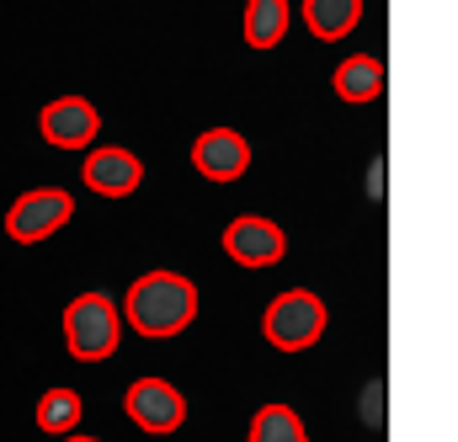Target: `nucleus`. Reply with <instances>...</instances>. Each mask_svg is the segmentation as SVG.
<instances>
[{"mask_svg":"<svg viewBox=\"0 0 458 442\" xmlns=\"http://www.w3.org/2000/svg\"><path fill=\"white\" fill-rule=\"evenodd\" d=\"M123 320H128L139 336H149V341L182 336L192 320H198V288H192V277L165 272V267L133 277L128 293H123Z\"/></svg>","mask_w":458,"mask_h":442,"instance_id":"f257e3e1","label":"nucleus"},{"mask_svg":"<svg viewBox=\"0 0 458 442\" xmlns=\"http://www.w3.org/2000/svg\"><path fill=\"white\" fill-rule=\"evenodd\" d=\"M117 336H123V310L107 293L91 288L64 304V346L75 362H107L117 352Z\"/></svg>","mask_w":458,"mask_h":442,"instance_id":"f03ea898","label":"nucleus"},{"mask_svg":"<svg viewBox=\"0 0 458 442\" xmlns=\"http://www.w3.org/2000/svg\"><path fill=\"white\" fill-rule=\"evenodd\" d=\"M261 331H267V341L277 352H310L326 336V304H320V293H310V288L277 293L267 304V315H261Z\"/></svg>","mask_w":458,"mask_h":442,"instance_id":"7ed1b4c3","label":"nucleus"},{"mask_svg":"<svg viewBox=\"0 0 458 442\" xmlns=\"http://www.w3.org/2000/svg\"><path fill=\"white\" fill-rule=\"evenodd\" d=\"M123 411H128V421H133L139 432H149V438H165V432H182V427H187V395H182L176 384L155 378V373H144V378L128 384Z\"/></svg>","mask_w":458,"mask_h":442,"instance_id":"20e7f679","label":"nucleus"},{"mask_svg":"<svg viewBox=\"0 0 458 442\" xmlns=\"http://www.w3.org/2000/svg\"><path fill=\"white\" fill-rule=\"evenodd\" d=\"M70 214H75V198H70L64 187H32V192H21V198L11 203L5 234H11L16 245H38V240L59 234V229L70 224Z\"/></svg>","mask_w":458,"mask_h":442,"instance_id":"39448f33","label":"nucleus"},{"mask_svg":"<svg viewBox=\"0 0 458 442\" xmlns=\"http://www.w3.org/2000/svg\"><path fill=\"white\" fill-rule=\"evenodd\" d=\"M225 251H229V261L261 272V267H277L288 256V234H283V224L267 219V214H240V219L225 224Z\"/></svg>","mask_w":458,"mask_h":442,"instance_id":"423d86ee","label":"nucleus"},{"mask_svg":"<svg viewBox=\"0 0 458 442\" xmlns=\"http://www.w3.org/2000/svg\"><path fill=\"white\" fill-rule=\"evenodd\" d=\"M38 133L54 149H86L102 133V112L91 107L86 97H54L48 107L38 112Z\"/></svg>","mask_w":458,"mask_h":442,"instance_id":"0eeeda50","label":"nucleus"},{"mask_svg":"<svg viewBox=\"0 0 458 442\" xmlns=\"http://www.w3.org/2000/svg\"><path fill=\"white\" fill-rule=\"evenodd\" d=\"M192 166H198V176H208L219 187L240 182L250 171V139L240 128H208V133L192 139Z\"/></svg>","mask_w":458,"mask_h":442,"instance_id":"6e6552de","label":"nucleus"},{"mask_svg":"<svg viewBox=\"0 0 458 442\" xmlns=\"http://www.w3.org/2000/svg\"><path fill=\"white\" fill-rule=\"evenodd\" d=\"M81 176H86V187L102 192V198H133V192L144 187V160H139L133 149H123V144H102V149L86 155Z\"/></svg>","mask_w":458,"mask_h":442,"instance_id":"1a4fd4ad","label":"nucleus"},{"mask_svg":"<svg viewBox=\"0 0 458 442\" xmlns=\"http://www.w3.org/2000/svg\"><path fill=\"white\" fill-rule=\"evenodd\" d=\"M331 91L342 102H373V97H384V59L378 54H352V59H342L336 75H331Z\"/></svg>","mask_w":458,"mask_h":442,"instance_id":"9d476101","label":"nucleus"},{"mask_svg":"<svg viewBox=\"0 0 458 442\" xmlns=\"http://www.w3.org/2000/svg\"><path fill=\"white\" fill-rule=\"evenodd\" d=\"M81 416H86L81 389H70V384L43 389V400H38V432H48V438H70V432H81Z\"/></svg>","mask_w":458,"mask_h":442,"instance_id":"9b49d317","label":"nucleus"},{"mask_svg":"<svg viewBox=\"0 0 458 442\" xmlns=\"http://www.w3.org/2000/svg\"><path fill=\"white\" fill-rule=\"evenodd\" d=\"M362 21V0H304V27L320 43H336Z\"/></svg>","mask_w":458,"mask_h":442,"instance_id":"f8f14e48","label":"nucleus"},{"mask_svg":"<svg viewBox=\"0 0 458 442\" xmlns=\"http://www.w3.org/2000/svg\"><path fill=\"white\" fill-rule=\"evenodd\" d=\"M288 0H245V43L250 48H277L288 38Z\"/></svg>","mask_w":458,"mask_h":442,"instance_id":"ddd939ff","label":"nucleus"},{"mask_svg":"<svg viewBox=\"0 0 458 442\" xmlns=\"http://www.w3.org/2000/svg\"><path fill=\"white\" fill-rule=\"evenodd\" d=\"M250 442H310L304 432V421H299V411L293 405H261L256 416H250Z\"/></svg>","mask_w":458,"mask_h":442,"instance_id":"4468645a","label":"nucleus"},{"mask_svg":"<svg viewBox=\"0 0 458 442\" xmlns=\"http://www.w3.org/2000/svg\"><path fill=\"white\" fill-rule=\"evenodd\" d=\"M59 442H102V438H86V432H70V438H59Z\"/></svg>","mask_w":458,"mask_h":442,"instance_id":"2eb2a0df","label":"nucleus"}]
</instances>
